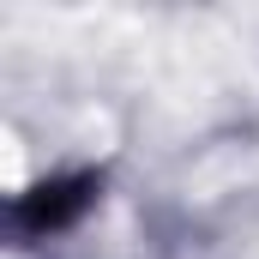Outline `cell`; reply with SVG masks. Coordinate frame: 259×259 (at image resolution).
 <instances>
[{
  "instance_id": "1",
  "label": "cell",
  "mask_w": 259,
  "mask_h": 259,
  "mask_svg": "<svg viewBox=\"0 0 259 259\" xmlns=\"http://www.w3.org/2000/svg\"><path fill=\"white\" fill-rule=\"evenodd\" d=\"M91 205V181H55V187H36V193L18 205V217L30 223V229H61L72 223L78 211Z\"/></svg>"
}]
</instances>
